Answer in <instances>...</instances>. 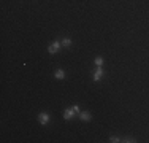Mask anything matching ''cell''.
<instances>
[{
    "instance_id": "6da1fadb",
    "label": "cell",
    "mask_w": 149,
    "mask_h": 143,
    "mask_svg": "<svg viewBox=\"0 0 149 143\" xmlns=\"http://www.w3.org/2000/svg\"><path fill=\"white\" fill-rule=\"evenodd\" d=\"M60 46H62V43H60L59 40H56V41H52L51 45H49V48H48V51H49V54H56V53L60 49Z\"/></svg>"
},
{
    "instance_id": "7a4b0ae2",
    "label": "cell",
    "mask_w": 149,
    "mask_h": 143,
    "mask_svg": "<svg viewBox=\"0 0 149 143\" xmlns=\"http://www.w3.org/2000/svg\"><path fill=\"white\" fill-rule=\"evenodd\" d=\"M74 113H76V111L73 110V107H72V108H67L65 111H63V119H67V121L72 119V118L74 116Z\"/></svg>"
},
{
    "instance_id": "3957f363",
    "label": "cell",
    "mask_w": 149,
    "mask_h": 143,
    "mask_svg": "<svg viewBox=\"0 0 149 143\" xmlns=\"http://www.w3.org/2000/svg\"><path fill=\"white\" fill-rule=\"evenodd\" d=\"M38 121H40V124H48L49 123V114L48 113H40L38 114Z\"/></svg>"
},
{
    "instance_id": "277c9868",
    "label": "cell",
    "mask_w": 149,
    "mask_h": 143,
    "mask_svg": "<svg viewBox=\"0 0 149 143\" xmlns=\"http://www.w3.org/2000/svg\"><path fill=\"white\" fill-rule=\"evenodd\" d=\"M102 76H103V70H102V67H97V70L94 72V81H100Z\"/></svg>"
},
{
    "instance_id": "5b68a950",
    "label": "cell",
    "mask_w": 149,
    "mask_h": 143,
    "mask_svg": "<svg viewBox=\"0 0 149 143\" xmlns=\"http://www.w3.org/2000/svg\"><path fill=\"white\" fill-rule=\"evenodd\" d=\"M54 76H56V80H63V78H65V72L62 69H59V70H56Z\"/></svg>"
},
{
    "instance_id": "8992f818",
    "label": "cell",
    "mask_w": 149,
    "mask_h": 143,
    "mask_svg": "<svg viewBox=\"0 0 149 143\" xmlns=\"http://www.w3.org/2000/svg\"><path fill=\"white\" fill-rule=\"evenodd\" d=\"M79 118H81V119H83V121H91V113H87V111H81L79 113Z\"/></svg>"
},
{
    "instance_id": "52a82bcc",
    "label": "cell",
    "mask_w": 149,
    "mask_h": 143,
    "mask_svg": "<svg viewBox=\"0 0 149 143\" xmlns=\"http://www.w3.org/2000/svg\"><path fill=\"white\" fill-rule=\"evenodd\" d=\"M62 46L63 48H70V46H72V40H70V38H62Z\"/></svg>"
},
{
    "instance_id": "ba28073f",
    "label": "cell",
    "mask_w": 149,
    "mask_h": 143,
    "mask_svg": "<svg viewBox=\"0 0 149 143\" xmlns=\"http://www.w3.org/2000/svg\"><path fill=\"white\" fill-rule=\"evenodd\" d=\"M95 65H97V67H102V65H103V57H100V56L95 57Z\"/></svg>"
},
{
    "instance_id": "9c48e42d",
    "label": "cell",
    "mask_w": 149,
    "mask_h": 143,
    "mask_svg": "<svg viewBox=\"0 0 149 143\" xmlns=\"http://www.w3.org/2000/svg\"><path fill=\"white\" fill-rule=\"evenodd\" d=\"M109 142H111V143H119V142H122V140H120L119 137H116V135H113V137H109Z\"/></svg>"
},
{
    "instance_id": "30bf717a",
    "label": "cell",
    "mask_w": 149,
    "mask_h": 143,
    "mask_svg": "<svg viewBox=\"0 0 149 143\" xmlns=\"http://www.w3.org/2000/svg\"><path fill=\"white\" fill-rule=\"evenodd\" d=\"M122 142H125V143H132V142H135V140H133V138H130V137H129V138H125V140H122Z\"/></svg>"
},
{
    "instance_id": "8fae6325",
    "label": "cell",
    "mask_w": 149,
    "mask_h": 143,
    "mask_svg": "<svg viewBox=\"0 0 149 143\" xmlns=\"http://www.w3.org/2000/svg\"><path fill=\"white\" fill-rule=\"evenodd\" d=\"M73 110H74L76 113H81V111H79V107H78V105H73Z\"/></svg>"
}]
</instances>
